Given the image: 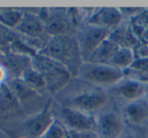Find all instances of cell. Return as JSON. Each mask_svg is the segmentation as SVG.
Instances as JSON below:
<instances>
[{
  "instance_id": "1",
  "label": "cell",
  "mask_w": 148,
  "mask_h": 138,
  "mask_svg": "<svg viewBox=\"0 0 148 138\" xmlns=\"http://www.w3.org/2000/svg\"><path fill=\"white\" fill-rule=\"evenodd\" d=\"M72 87L66 86L55 96L54 101L58 104L72 109L78 110L89 115L97 116L101 111L108 109L110 96L103 88L73 78L70 81Z\"/></svg>"
},
{
  "instance_id": "2",
  "label": "cell",
  "mask_w": 148,
  "mask_h": 138,
  "mask_svg": "<svg viewBox=\"0 0 148 138\" xmlns=\"http://www.w3.org/2000/svg\"><path fill=\"white\" fill-rule=\"evenodd\" d=\"M39 53L64 66L71 74L72 78L77 77L79 69L83 64L78 43L74 34L51 37Z\"/></svg>"
},
{
  "instance_id": "3",
  "label": "cell",
  "mask_w": 148,
  "mask_h": 138,
  "mask_svg": "<svg viewBox=\"0 0 148 138\" xmlns=\"http://www.w3.org/2000/svg\"><path fill=\"white\" fill-rule=\"evenodd\" d=\"M32 67L44 78L48 94L51 98L60 93L73 79L64 66L41 53H38L32 59Z\"/></svg>"
},
{
  "instance_id": "4",
  "label": "cell",
  "mask_w": 148,
  "mask_h": 138,
  "mask_svg": "<svg viewBox=\"0 0 148 138\" xmlns=\"http://www.w3.org/2000/svg\"><path fill=\"white\" fill-rule=\"evenodd\" d=\"M79 9L75 8H48L44 19L46 32L49 37L74 34L80 25Z\"/></svg>"
},
{
  "instance_id": "5",
  "label": "cell",
  "mask_w": 148,
  "mask_h": 138,
  "mask_svg": "<svg viewBox=\"0 0 148 138\" xmlns=\"http://www.w3.org/2000/svg\"><path fill=\"white\" fill-rule=\"evenodd\" d=\"M52 99L42 111L27 116L14 127L6 130V133L15 138H41L54 121L51 113Z\"/></svg>"
},
{
  "instance_id": "6",
  "label": "cell",
  "mask_w": 148,
  "mask_h": 138,
  "mask_svg": "<svg viewBox=\"0 0 148 138\" xmlns=\"http://www.w3.org/2000/svg\"><path fill=\"white\" fill-rule=\"evenodd\" d=\"M76 78L103 89L112 88L124 79V71L110 65L85 62L81 65Z\"/></svg>"
},
{
  "instance_id": "7",
  "label": "cell",
  "mask_w": 148,
  "mask_h": 138,
  "mask_svg": "<svg viewBox=\"0 0 148 138\" xmlns=\"http://www.w3.org/2000/svg\"><path fill=\"white\" fill-rule=\"evenodd\" d=\"M51 113L54 119L61 122L69 131L95 132V116L83 113L78 110L62 106L52 99Z\"/></svg>"
},
{
  "instance_id": "8",
  "label": "cell",
  "mask_w": 148,
  "mask_h": 138,
  "mask_svg": "<svg viewBox=\"0 0 148 138\" xmlns=\"http://www.w3.org/2000/svg\"><path fill=\"white\" fill-rule=\"evenodd\" d=\"M111 31L87 22L81 23L74 33L78 43L83 63L88 62L92 53L103 41L109 37Z\"/></svg>"
},
{
  "instance_id": "9",
  "label": "cell",
  "mask_w": 148,
  "mask_h": 138,
  "mask_svg": "<svg viewBox=\"0 0 148 138\" xmlns=\"http://www.w3.org/2000/svg\"><path fill=\"white\" fill-rule=\"evenodd\" d=\"M6 84L16 96L27 116L42 111L48 102L52 99L50 97L40 95L29 86H27L21 79L9 80Z\"/></svg>"
},
{
  "instance_id": "10",
  "label": "cell",
  "mask_w": 148,
  "mask_h": 138,
  "mask_svg": "<svg viewBox=\"0 0 148 138\" xmlns=\"http://www.w3.org/2000/svg\"><path fill=\"white\" fill-rule=\"evenodd\" d=\"M27 117L25 109L6 83L0 86V121L5 125L21 122Z\"/></svg>"
},
{
  "instance_id": "11",
  "label": "cell",
  "mask_w": 148,
  "mask_h": 138,
  "mask_svg": "<svg viewBox=\"0 0 148 138\" xmlns=\"http://www.w3.org/2000/svg\"><path fill=\"white\" fill-rule=\"evenodd\" d=\"M124 131L121 116L110 107L95 116V133L99 138H120Z\"/></svg>"
},
{
  "instance_id": "12",
  "label": "cell",
  "mask_w": 148,
  "mask_h": 138,
  "mask_svg": "<svg viewBox=\"0 0 148 138\" xmlns=\"http://www.w3.org/2000/svg\"><path fill=\"white\" fill-rule=\"evenodd\" d=\"M25 14L15 28V31L29 39H43L49 41L50 37L46 32L45 24L43 20L37 15V13L32 12L29 9H23Z\"/></svg>"
},
{
  "instance_id": "13",
  "label": "cell",
  "mask_w": 148,
  "mask_h": 138,
  "mask_svg": "<svg viewBox=\"0 0 148 138\" xmlns=\"http://www.w3.org/2000/svg\"><path fill=\"white\" fill-rule=\"evenodd\" d=\"M123 21L124 17L120 9L114 7H101L92 11L86 22L112 31L121 25Z\"/></svg>"
},
{
  "instance_id": "14",
  "label": "cell",
  "mask_w": 148,
  "mask_h": 138,
  "mask_svg": "<svg viewBox=\"0 0 148 138\" xmlns=\"http://www.w3.org/2000/svg\"><path fill=\"white\" fill-rule=\"evenodd\" d=\"M147 90L148 85L127 78H124L117 85L112 87L113 93L127 103L144 98L147 93Z\"/></svg>"
},
{
  "instance_id": "15",
  "label": "cell",
  "mask_w": 148,
  "mask_h": 138,
  "mask_svg": "<svg viewBox=\"0 0 148 138\" xmlns=\"http://www.w3.org/2000/svg\"><path fill=\"white\" fill-rule=\"evenodd\" d=\"M124 119L130 125L142 127L148 125V101L145 97L127 103L123 108Z\"/></svg>"
},
{
  "instance_id": "16",
  "label": "cell",
  "mask_w": 148,
  "mask_h": 138,
  "mask_svg": "<svg viewBox=\"0 0 148 138\" xmlns=\"http://www.w3.org/2000/svg\"><path fill=\"white\" fill-rule=\"evenodd\" d=\"M32 59L33 57L27 55H18L11 51H4V57L1 61V65L6 71L8 81L13 79H21L23 74L32 67Z\"/></svg>"
},
{
  "instance_id": "17",
  "label": "cell",
  "mask_w": 148,
  "mask_h": 138,
  "mask_svg": "<svg viewBox=\"0 0 148 138\" xmlns=\"http://www.w3.org/2000/svg\"><path fill=\"white\" fill-rule=\"evenodd\" d=\"M109 39H111L113 43H115L119 47H125V49H131L137 45L140 39L137 35L134 33L133 29L131 28L130 23L125 24L122 23L118 27L110 32Z\"/></svg>"
},
{
  "instance_id": "18",
  "label": "cell",
  "mask_w": 148,
  "mask_h": 138,
  "mask_svg": "<svg viewBox=\"0 0 148 138\" xmlns=\"http://www.w3.org/2000/svg\"><path fill=\"white\" fill-rule=\"evenodd\" d=\"M119 49L120 47L108 37L99 45L88 62L92 64H99V65H110Z\"/></svg>"
},
{
  "instance_id": "19",
  "label": "cell",
  "mask_w": 148,
  "mask_h": 138,
  "mask_svg": "<svg viewBox=\"0 0 148 138\" xmlns=\"http://www.w3.org/2000/svg\"><path fill=\"white\" fill-rule=\"evenodd\" d=\"M21 79L23 80L27 86H29L32 89H34L37 93H39L40 95L46 96V97L49 96L45 80L42 77L41 74H40L37 70L34 69L33 67L29 68V69L23 74Z\"/></svg>"
},
{
  "instance_id": "20",
  "label": "cell",
  "mask_w": 148,
  "mask_h": 138,
  "mask_svg": "<svg viewBox=\"0 0 148 138\" xmlns=\"http://www.w3.org/2000/svg\"><path fill=\"white\" fill-rule=\"evenodd\" d=\"M23 14L25 11L21 8H0V23L15 30Z\"/></svg>"
},
{
  "instance_id": "21",
  "label": "cell",
  "mask_w": 148,
  "mask_h": 138,
  "mask_svg": "<svg viewBox=\"0 0 148 138\" xmlns=\"http://www.w3.org/2000/svg\"><path fill=\"white\" fill-rule=\"evenodd\" d=\"M134 60H135V57H134L133 49L120 47L110 63V66L121 70V71H126L131 67Z\"/></svg>"
},
{
  "instance_id": "22",
  "label": "cell",
  "mask_w": 148,
  "mask_h": 138,
  "mask_svg": "<svg viewBox=\"0 0 148 138\" xmlns=\"http://www.w3.org/2000/svg\"><path fill=\"white\" fill-rule=\"evenodd\" d=\"M41 138H71V134L61 122L54 119L53 123Z\"/></svg>"
},
{
  "instance_id": "23",
  "label": "cell",
  "mask_w": 148,
  "mask_h": 138,
  "mask_svg": "<svg viewBox=\"0 0 148 138\" xmlns=\"http://www.w3.org/2000/svg\"><path fill=\"white\" fill-rule=\"evenodd\" d=\"M23 35L17 33L14 29L8 28L0 23V47L4 51L8 49L10 45L16 39H21Z\"/></svg>"
},
{
  "instance_id": "24",
  "label": "cell",
  "mask_w": 148,
  "mask_h": 138,
  "mask_svg": "<svg viewBox=\"0 0 148 138\" xmlns=\"http://www.w3.org/2000/svg\"><path fill=\"white\" fill-rule=\"evenodd\" d=\"M133 53L135 59H148V43L140 41L133 47Z\"/></svg>"
},
{
  "instance_id": "25",
  "label": "cell",
  "mask_w": 148,
  "mask_h": 138,
  "mask_svg": "<svg viewBox=\"0 0 148 138\" xmlns=\"http://www.w3.org/2000/svg\"><path fill=\"white\" fill-rule=\"evenodd\" d=\"M129 70L134 72H143L148 70V59H135Z\"/></svg>"
},
{
  "instance_id": "26",
  "label": "cell",
  "mask_w": 148,
  "mask_h": 138,
  "mask_svg": "<svg viewBox=\"0 0 148 138\" xmlns=\"http://www.w3.org/2000/svg\"><path fill=\"white\" fill-rule=\"evenodd\" d=\"M122 12V15H123L124 19H133L134 17H136L140 12L143 11V8H132V7H129V8H120Z\"/></svg>"
},
{
  "instance_id": "27",
  "label": "cell",
  "mask_w": 148,
  "mask_h": 138,
  "mask_svg": "<svg viewBox=\"0 0 148 138\" xmlns=\"http://www.w3.org/2000/svg\"><path fill=\"white\" fill-rule=\"evenodd\" d=\"M71 138H99L95 132H74L70 131Z\"/></svg>"
},
{
  "instance_id": "28",
  "label": "cell",
  "mask_w": 148,
  "mask_h": 138,
  "mask_svg": "<svg viewBox=\"0 0 148 138\" xmlns=\"http://www.w3.org/2000/svg\"><path fill=\"white\" fill-rule=\"evenodd\" d=\"M7 81H8V77H7L6 71L0 63V85L7 83Z\"/></svg>"
},
{
  "instance_id": "29",
  "label": "cell",
  "mask_w": 148,
  "mask_h": 138,
  "mask_svg": "<svg viewBox=\"0 0 148 138\" xmlns=\"http://www.w3.org/2000/svg\"><path fill=\"white\" fill-rule=\"evenodd\" d=\"M120 138H138V137L136 136V134L132 133V132H126V131H124L123 134H122V135L120 136Z\"/></svg>"
},
{
  "instance_id": "30",
  "label": "cell",
  "mask_w": 148,
  "mask_h": 138,
  "mask_svg": "<svg viewBox=\"0 0 148 138\" xmlns=\"http://www.w3.org/2000/svg\"><path fill=\"white\" fill-rule=\"evenodd\" d=\"M3 57H4V51L0 47V63H1V61L3 60Z\"/></svg>"
},
{
  "instance_id": "31",
  "label": "cell",
  "mask_w": 148,
  "mask_h": 138,
  "mask_svg": "<svg viewBox=\"0 0 148 138\" xmlns=\"http://www.w3.org/2000/svg\"><path fill=\"white\" fill-rule=\"evenodd\" d=\"M145 136H146V138H148V125H147V128H146V131H145Z\"/></svg>"
},
{
  "instance_id": "32",
  "label": "cell",
  "mask_w": 148,
  "mask_h": 138,
  "mask_svg": "<svg viewBox=\"0 0 148 138\" xmlns=\"http://www.w3.org/2000/svg\"><path fill=\"white\" fill-rule=\"evenodd\" d=\"M145 98L147 99V101H148V90H147V93H146V96H145Z\"/></svg>"
},
{
  "instance_id": "33",
  "label": "cell",
  "mask_w": 148,
  "mask_h": 138,
  "mask_svg": "<svg viewBox=\"0 0 148 138\" xmlns=\"http://www.w3.org/2000/svg\"><path fill=\"white\" fill-rule=\"evenodd\" d=\"M0 86H1V85H0Z\"/></svg>"
}]
</instances>
